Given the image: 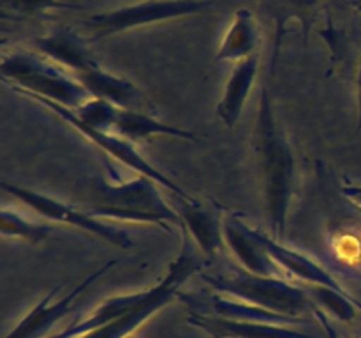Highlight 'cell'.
<instances>
[{
  "instance_id": "cell-14",
  "label": "cell",
  "mask_w": 361,
  "mask_h": 338,
  "mask_svg": "<svg viewBox=\"0 0 361 338\" xmlns=\"http://www.w3.org/2000/svg\"><path fill=\"white\" fill-rule=\"evenodd\" d=\"M257 69H259V56L256 53L250 58L236 63L235 69L231 70L224 94L217 104V116L228 129H233L236 125L243 108H245V102L252 92L254 81H256Z\"/></svg>"
},
{
  "instance_id": "cell-2",
  "label": "cell",
  "mask_w": 361,
  "mask_h": 338,
  "mask_svg": "<svg viewBox=\"0 0 361 338\" xmlns=\"http://www.w3.org/2000/svg\"><path fill=\"white\" fill-rule=\"evenodd\" d=\"M157 185L145 175L126 182L95 176L85 182L81 210L95 218L155 224L166 231H169V224L183 225L180 213L166 203Z\"/></svg>"
},
{
  "instance_id": "cell-19",
  "label": "cell",
  "mask_w": 361,
  "mask_h": 338,
  "mask_svg": "<svg viewBox=\"0 0 361 338\" xmlns=\"http://www.w3.org/2000/svg\"><path fill=\"white\" fill-rule=\"evenodd\" d=\"M145 291H137V292H130V294H120V296H113V298L104 299L87 319L76 320V323L69 324L66 330L59 331L56 334H53L51 338H80L83 334L90 333L94 331L95 327L104 326L106 323L109 320H115L118 317H122L123 313L129 312L130 308L137 305L143 298Z\"/></svg>"
},
{
  "instance_id": "cell-10",
  "label": "cell",
  "mask_w": 361,
  "mask_h": 338,
  "mask_svg": "<svg viewBox=\"0 0 361 338\" xmlns=\"http://www.w3.org/2000/svg\"><path fill=\"white\" fill-rule=\"evenodd\" d=\"M187 323L203 330L212 338H314L291 326L233 320L196 312H190Z\"/></svg>"
},
{
  "instance_id": "cell-28",
  "label": "cell",
  "mask_w": 361,
  "mask_h": 338,
  "mask_svg": "<svg viewBox=\"0 0 361 338\" xmlns=\"http://www.w3.org/2000/svg\"><path fill=\"white\" fill-rule=\"evenodd\" d=\"M356 102H358V130H361V60L356 76Z\"/></svg>"
},
{
  "instance_id": "cell-22",
  "label": "cell",
  "mask_w": 361,
  "mask_h": 338,
  "mask_svg": "<svg viewBox=\"0 0 361 338\" xmlns=\"http://www.w3.org/2000/svg\"><path fill=\"white\" fill-rule=\"evenodd\" d=\"M118 109L120 108H116V106L111 104V102L92 97L90 101H87L81 108L74 109V111H76V115L80 116V120H83L87 125L109 132V130L113 129V123H115Z\"/></svg>"
},
{
  "instance_id": "cell-21",
  "label": "cell",
  "mask_w": 361,
  "mask_h": 338,
  "mask_svg": "<svg viewBox=\"0 0 361 338\" xmlns=\"http://www.w3.org/2000/svg\"><path fill=\"white\" fill-rule=\"evenodd\" d=\"M0 229H2L4 236L21 238L32 243L44 242L51 234L49 225L35 224V222H30L21 217V215H18L16 211L9 210H2V213H0Z\"/></svg>"
},
{
  "instance_id": "cell-7",
  "label": "cell",
  "mask_w": 361,
  "mask_h": 338,
  "mask_svg": "<svg viewBox=\"0 0 361 338\" xmlns=\"http://www.w3.org/2000/svg\"><path fill=\"white\" fill-rule=\"evenodd\" d=\"M21 95H25V97L32 99V101L39 102V104H42L44 108H48L49 111H53L56 116H60L63 122L69 123L74 130H78L81 136L87 137V139L92 141L94 144H97L102 151H106L108 155L115 157L116 161L126 164L127 168L134 169L137 175L148 176V178L154 180L155 183L162 185L164 189L171 190L173 194H176V196L182 197V199H187V197H189L185 192H183V189H180L173 180H169L164 173H161L155 165H152L150 162H148L147 158L136 150L134 143H130V141L127 139H120V137L113 136V134L106 132V130H99L95 129V127L87 125L83 120H80V116L76 115V111L67 108V106L59 104V102L55 101H49V99L46 97H39V95H32V94H21Z\"/></svg>"
},
{
  "instance_id": "cell-25",
  "label": "cell",
  "mask_w": 361,
  "mask_h": 338,
  "mask_svg": "<svg viewBox=\"0 0 361 338\" xmlns=\"http://www.w3.org/2000/svg\"><path fill=\"white\" fill-rule=\"evenodd\" d=\"M282 4H284L286 9L291 11L295 16L302 18L303 23H305L307 27L305 16H309V14H312L314 11H316V6L319 4V0H282Z\"/></svg>"
},
{
  "instance_id": "cell-4",
  "label": "cell",
  "mask_w": 361,
  "mask_h": 338,
  "mask_svg": "<svg viewBox=\"0 0 361 338\" xmlns=\"http://www.w3.org/2000/svg\"><path fill=\"white\" fill-rule=\"evenodd\" d=\"M221 294L247 301L250 305L271 310L289 317L314 312L309 291L289 284L279 277H259L247 270H233L229 275H201Z\"/></svg>"
},
{
  "instance_id": "cell-13",
  "label": "cell",
  "mask_w": 361,
  "mask_h": 338,
  "mask_svg": "<svg viewBox=\"0 0 361 338\" xmlns=\"http://www.w3.org/2000/svg\"><path fill=\"white\" fill-rule=\"evenodd\" d=\"M254 234H256V238L263 243V246L267 249V252L270 254L271 259L275 261V264L284 268L288 273H291L293 277H296L298 280L307 282V284L310 285H328V287L342 289L341 284H338L323 266L314 263L310 257L303 256V254L296 252V250L293 249H288V246L282 245L279 239H275L274 236H267L263 231H259V229H254Z\"/></svg>"
},
{
  "instance_id": "cell-29",
  "label": "cell",
  "mask_w": 361,
  "mask_h": 338,
  "mask_svg": "<svg viewBox=\"0 0 361 338\" xmlns=\"http://www.w3.org/2000/svg\"><path fill=\"white\" fill-rule=\"evenodd\" d=\"M351 6L361 14V0H351Z\"/></svg>"
},
{
  "instance_id": "cell-11",
  "label": "cell",
  "mask_w": 361,
  "mask_h": 338,
  "mask_svg": "<svg viewBox=\"0 0 361 338\" xmlns=\"http://www.w3.org/2000/svg\"><path fill=\"white\" fill-rule=\"evenodd\" d=\"M78 81L87 88L92 97L111 102L120 109H133V111L148 109V111H154V104L150 102V99L136 84L101 69L99 65L78 76Z\"/></svg>"
},
{
  "instance_id": "cell-12",
  "label": "cell",
  "mask_w": 361,
  "mask_h": 338,
  "mask_svg": "<svg viewBox=\"0 0 361 338\" xmlns=\"http://www.w3.org/2000/svg\"><path fill=\"white\" fill-rule=\"evenodd\" d=\"M224 239L243 270L259 277H277L279 266L271 259L263 243L256 238L254 229L243 224L236 215L224 222Z\"/></svg>"
},
{
  "instance_id": "cell-24",
  "label": "cell",
  "mask_w": 361,
  "mask_h": 338,
  "mask_svg": "<svg viewBox=\"0 0 361 338\" xmlns=\"http://www.w3.org/2000/svg\"><path fill=\"white\" fill-rule=\"evenodd\" d=\"M334 252L338 257L341 263H356L361 257V243L358 242L355 234H349V232H342L337 234L334 239Z\"/></svg>"
},
{
  "instance_id": "cell-16",
  "label": "cell",
  "mask_w": 361,
  "mask_h": 338,
  "mask_svg": "<svg viewBox=\"0 0 361 338\" xmlns=\"http://www.w3.org/2000/svg\"><path fill=\"white\" fill-rule=\"evenodd\" d=\"M34 41L44 55H48L49 58L59 62L66 69L73 70L76 77L99 65L85 48L83 39H80L67 28H56L51 34L35 37Z\"/></svg>"
},
{
  "instance_id": "cell-1",
  "label": "cell",
  "mask_w": 361,
  "mask_h": 338,
  "mask_svg": "<svg viewBox=\"0 0 361 338\" xmlns=\"http://www.w3.org/2000/svg\"><path fill=\"white\" fill-rule=\"evenodd\" d=\"M252 141L271 236L284 239L289 206L296 194V162L264 87L261 88Z\"/></svg>"
},
{
  "instance_id": "cell-18",
  "label": "cell",
  "mask_w": 361,
  "mask_h": 338,
  "mask_svg": "<svg viewBox=\"0 0 361 338\" xmlns=\"http://www.w3.org/2000/svg\"><path fill=\"white\" fill-rule=\"evenodd\" d=\"M113 130L126 137L130 143H143V141L152 139L155 136H171L180 137V139H197L194 132L180 127L169 125V123L161 122L155 116L148 115L145 111H133V109H118L116 113Z\"/></svg>"
},
{
  "instance_id": "cell-23",
  "label": "cell",
  "mask_w": 361,
  "mask_h": 338,
  "mask_svg": "<svg viewBox=\"0 0 361 338\" xmlns=\"http://www.w3.org/2000/svg\"><path fill=\"white\" fill-rule=\"evenodd\" d=\"M62 0H0V9L4 18H27L35 16L51 7H63Z\"/></svg>"
},
{
  "instance_id": "cell-26",
  "label": "cell",
  "mask_w": 361,
  "mask_h": 338,
  "mask_svg": "<svg viewBox=\"0 0 361 338\" xmlns=\"http://www.w3.org/2000/svg\"><path fill=\"white\" fill-rule=\"evenodd\" d=\"M312 313H314V315H316V319L321 323V326H323L324 333H326L328 338H341V334H338V331L335 330L334 324H331L330 320H328V317L324 315V313L321 312V310L317 308V306H316V308H314Z\"/></svg>"
},
{
  "instance_id": "cell-17",
  "label": "cell",
  "mask_w": 361,
  "mask_h": 338,
  "mask_svg": "<svg viewBox=\"0 0 361 338\" xmlns=\"http://www.w3.org/2000/svg\"><path fill=\"white\" fill-rule=\"evenodd\" d=\"M259 44V30L254 14L249 9H238L219 44L215 58L219 62H242L256 55Z\"/></svg>"
},
{
  "instance_id": "cell-3",
  "label": "cell",
  "mask_w": 361,
  "mask_h": 338,
  "mask_svg": "<svg viewBox=\"0 0 361 338\" xmlns=\"http://www.w3.org/2000/svg\"><path fill=\"white\" fill-rule=\"evenodd\" d=\"M0 73L4 80L14 84L18 94L39 95L71 109L81 108L92 99L80 81L34 53L13 51L6 55L0 63Z\"/></svg>"
},
{
  "instance_id": "cell-9",
  "label": "cell",
  "mask_w": 361,
  "mask_h": 338,
  "mask_svg": "<svg viewBox=\"0 0 361 338\" xmlns=\"http://www.w3.org/2000/svg\"><path fill=\"white\" fill-rule=\"evenodd\" d=\"M116 261H108L104 266L99 268L97 271H94L92 275H88L81 284H78L69 294H66L63 298L53 301L56 292L60 291L62 285H56L51 291L46 292L44 298L9 331L4 338H44L48 334V331L55 326L56 323L63 319L66 315H69L73 312V303L76 301L78 296L85 291V289L90 287L97 278H101L106 271L111 266H115Z\"/></svg>"
},
{
  "instance_id": "cell-8",
  "label": "cell",
  "mask_w": 361,
  "mask_h": 338,
  "mask_svg": "<svg viewBox=\"0 0 361 338\" xmlns=\"http://www.w3.org/2000/svg\"><path fill=\"white\" fill-rule=\"evenodd\" d=\"M2 190L9 194V196L16 197L18 201L27 204L28 208L35 210L39 215L48 218V220L69 224L73 225V227H78L81 229V231L88 232V234L95 236V238L104 239V242L111 243V245L122 246V249H127V246L133 245L130 236L127 234L126 231L104 224V222L92 217L90 213H87V211L81 210V208H74L71 206V204L62 203V201L44 196V194L37 192V190L27 189V187L21 185H14V183L9 182H2Z\"/></svg>"
},
{
  "instance_id": "cell-31",
  "label": "cell",
  "mask_w": 361,
  "mask_h": 338,
  "mask_svg": "<svg viewBox=\"0 0 361 338\" xmlns=\"http://www.w3.org/2000/svg\"><path fill=\"white\" fill-rule=\"evenodd\" d=\"M358 338H361V337H358Z\"/></svg>"
},
{
  "instance_id": "cell-27",
  "label": "cell",
  "mask_w": 361,
  "mask_h": 338,
  "mask_svg": "<svg viewBox=\"0 0 361 338\" xmlns=\"http://www.w3.org/2000/svg\"><path fill=\"white\" fill-rule=\"evenodd\" d=\"M342 194H344L345 197H349V199H351L353 203H355L361 210V187H356V185L344 187V189H342Z\"/></svg>"
},
{
  "instance_id": "cell-5",
  "label": "cell",
  "mask_w": 361,
  "mask_h": 338,
  "mask_svg": "<svg viewBox=\"0 0 361 338\" xmlns=\"http://www.w3.org/2000/svg\"><path fill=\"white\" fill-rule=\"evenodd\" d=\"M201 268L200 257L189 245V242H183L176 259L169 264L164 277L152 287L145 289V294L141 301L134 308L123 313L122 317L115 320H109L104 326L95 327L90 333L83 334L80 338H129L134 331L143 323H147L154 313H157L162 306L171 303L173 299L178 298L180 285L185 284L194 273Z\"/></svg>"
},
{
  "instance_id": "cell-30",
  "label": "cell",
  "mask_w": 361,
  "mask_h": 338,
  "mask_svg": "<svg viewBox=\"0 0 361 338\" xmlns=\"http://www.w3.org/2000/svg\"><path fill=\"white\" fill-rule=\"evenodd\" d=\"M129 338H133V337H129Z\"/></svg>"
},
{
  "instance_id": "cell-20",
  "label": "cell",
  "mask_w": 361,
  "mask_h": 338,
  "mask_svg": "<svg viewBox=\"0 0 361 338\" xmlns=\"http://www.w3.org/2000/svg\"><path fill=\"white\" fill-rule=\"evenodd\" d=\"M309 294L312 301H316L317 305L326 308V312L344 323H351L356 317V308L358 306L361 308V303L351 301L342 289L328 287V285H310Z\"/></svg>"
},
{
  "instance_id": "cell-6",
  "label": "cell",
  "mask_w": 361,
  "mask_h": 338,
  "mask_svg": "<svg viewBox=\"0 0 361 338\" xmlns=\"http://www.w3.org/2000/svg\"><path fill=\"white\" fill-rule=\"evenodd\" d=\"M210 6V0H145L108 13L92 14L81 25L90 34L88 39L97 41L109 35L129 32L133 28L200 14Z\"/></svg>"
},
{
  "instance_id": "cell-15",
  "label": "cell",
  "mask_w": 361,
  "mask_h": 338,
  "mask_svg": "<svg viewBox=\"0 0 361 338\" xmlns=\"http://www.w3.org/2000/svg\"><path fill=\"white\" fill-rule=\"evenodd\" d=\"M180 217H182V227L196 239L197 246L207 254L208 257H215L222 252L226 245L224 225L217 218L214 211L207 210L200 203L192 201L190 197L182 199Z\"/></svg>"
}]
</instances>
